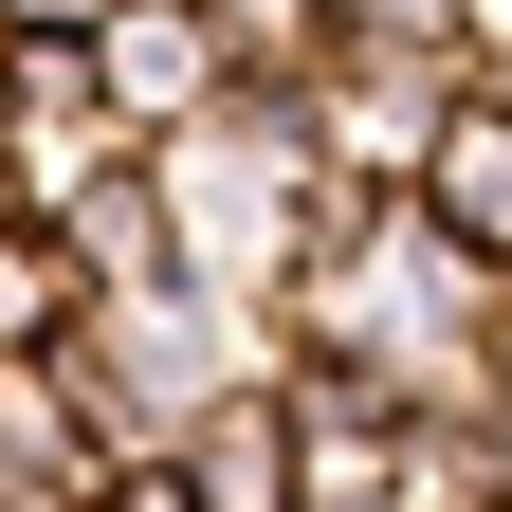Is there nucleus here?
<instances>
[{"label":"nucleus","instance_id":"nucleus-9","mask_svg":"<svg viewBox=\"0 0 512 512\" xmlns=\"http://www.w3.org/2000/svg\"><path fill=\"white\" fill-rule=\"evenodd\" d=\"M202 19H220V74L256 110H293L311 74H330V0H202Z\"/></svg>","mask_w":512,"mask_h":512},{"label":"nucleus","instance_id":"nucleus-8","mask_svg":"<svg viewBox=\"0 0 512 512\" xmlns=\"http://www.w3.org/2000/svg\"><path fill=\"white\" fill-rule=\"evenodd\" d=\"M110 476V439H92V403L55 366H0V494H92Z\"/></svg>","mask_w":512,"mask_h":512},{"label":"nucleus","instance_id":"nucleus-10","mask_svg":"<svg viewBox=\"0 0 512 512\" xmlns=\"http://www.w3.org/2000/svg\"><path fill=\"white\" fill-rule=\"evenodd\" d=\"M74 311H92V275L55 256V220H0V366H55Z\"/></svg>","mask_w":512,"mask_h":512},{"label":"nucleus","instance_id":"nucleus-6","mask_svg":"<svg viewBox=\"0 0 512 512\" xmlns=\"http://www.w3.org/2000/svg\"><path fill=\"white\" fill-rule=\"evenodd\" d=\"M55 256H74L92 293H165V165H147V147H110L74 202H55Z\"/></svg>","mask_w":512,"mask_h":512},{"label":"nucleus","instance_id":"nucleus-2","mask_svg":"<svg viewBox=\"0 0 512 512\" xmlns=\"http://www.w3.org/2000/svg\"><path fill=\"white\" fill-rule=\"evenodd\" d=\"M55 384L92 403V439H110V458H165V439L202 421L220 384H275V330L165 275V293H92V311H74V348H55Z\"/></svg>","mask_w":512,"mask_h":512},{"label":"nucleus","instance_id":"nucleus-4","mask_svg":"<svg viewBox=\"0 0 512 512\" xmlns=\"http://www.w3.org/2000/svg\"><path fill=\"white\" fill-rule=\"evenodd\" d=\"M74 55H92V92H110V128H128V147H183L202 110H238V74H220V19H202V0H110Z\"/></svg>","mask_w":512,"mask_h":512},{"label":"nucleus","instance_id":"nucleus-7","mask_svg":"<svg viewBox=\"0 0 512 512\" xmlns=\"http://www.w3.org/2000/svg\"><path fill=\"white\" fill-rule=\"evenodd\" d=\"M421 220L476 256V275H512V110L458 92V128H439V165H421Z\"/></svg>","mask_w":512,"mask_h":512},{"label":"nucleus","instance_id":"nucleus-13","mask_svg":"<svg viewBox=\"0 0 512 512\" xmlns=\"http://www.w3.org/2000/svg\"><path fill=\"white\" fill-rule=\"evenodd\" d=\"M403 512H512V494H458V476H403Z\"/></svg>","mask_w":512,"mask_h":512},{"label":"nucleus","instance_id":"nucleus-5","mask_svg":"<svg viewBox=\"0 0 512 512\" xmlns=\"http://www.w3.org/2000/svg\"><path fill=\"white\" fill-rule=\"evenodd\" d=\"M165 476H183V512H293V494H311L293 403H275V384H220V403L165 439Z\"/></svg>","mask_w":512,"mask_h":512},{"label":"nucleus","instance_id":"nucleus-1","mask_svg":"<svg viewBox=\"0 0 512 512\" xmlns=\"http://www.w3.org/2000/svg\"><path fill=\"white\" fill-rule=\"evenodd\" d=\"M165 165V275L183 293H220V311H275L293 275H311V238L348 220V183L293 147V110H202L183 147H147Z\"/></svg>","mask_w":512,"mask_h":512},{"label":"nucleus","instance_id":"nucleus-15","mask_svg":"<svg viewBox=\"0 0 512 512\" xmlns=\"http://www.w3.org/2000/svg\"><path fill=\"white\" fill-rule=\"evenodd\" d=\"M0 220H19V183H0Z\"/></svg>","mask_w":512,"mask_h":512},{"label":"nucleus","instance_id":"nucleus-14","mask_svg":"<svg viewBox=\"0 0 512 512\" xmlns=\"http://www.w3.org/2000/svg\"><path fill=\"white\" fill-rule=\"evenodd\" d=\"M0 512H92V494H0Z\"/></svg>","mask_w":512,"mask_h":512},{"label":"nucleus","instance_id":"nucleus-12","mask_svg":"<svg viewBox=\"0 0 512 512\" xmlns=\"http://www.w3.org/2000/svg\"><path fill=\"white\" fill-rule=\"evenodd\" d=\"M110 0H0V37H92Z\"/></svg>","mask_w":512,"mask_h":512},{"label":"nucleus","instance_id":"nucleus-3","mask_svg":"<svg viewBox=\"0 0 512 512\" xmlns=\"http://www.w3.org/2000/svg\"><path fill=\"white\" fill-rule=\"evenodd\" d=\"M439 128H458V74H421V55H330V74L293 92V147L348 183V202H421Z\"/></svg>","mask_w":512,"mask_h":512},{"label":"nucleus","instance_id":"nucleus-11","mask_svg":"<svg viewBox=\"0 0 512 512\" xmlns=\"http://www.w3.org/2000/svg\"><path fill=\"white\" fill-rule=\"evenodd\" d=\"M330 55H421V74H476V0H330Z\"/></svg>","mask_w":512,"mask_h":512}]
</instances>
